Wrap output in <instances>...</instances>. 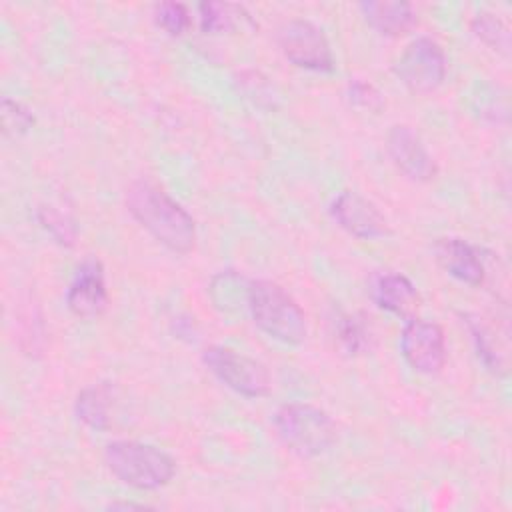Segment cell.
Masks as SVG:
<instances>
[{"label": "cell", "instance_id": "7402d4cb", "mask_svg": "<svg viewBox=\"0 0 512 512\" xmlns=\"http://www.w3.org/2000/svg\"><path fill=\"white\" fill-rule=\"evenodd\" d=\"M40 222L60 244H72L74 242V236H76L74 224H72V220H68L58 210H54L50 206L42 208L40 210Z\"/></svg>", "mask_w": 512, "mask_h": 512}, {"label": "cell", "instance_id": "52a82bcc", "mask_svg": "<svg viewBox=\"0 0 512 512\" xmlns=\"http://www.w3.org/2000/svg\"><path fill=\"white\" fill-rule=\"evenodd\" d=\"M278 46L282 54L298 68L330 72L334 70V56L324 32L302 18L284 22L278 28Z\"/></svg>", "mask_w": 512, "mask_h": 512}, {"label": "cell", "instance_id": "4fadbf2b", "mask_svg": "<svg viewBox=\"0 0 512 512\" xmlns=\"http://www.w3.org/2000/svg\"><path fill=\"white\" fill-rule=\"evenodd\" d=\"M372 300L386 312H392L402 318H410L420 302L416 286L404 276L396 272L378 274L372 278Z\"/></svg>", "mask_w": 512, "mask_h": 512}, {"label": "cell", "instance_id": "e0dca14e", "mask_svg": "<svg viewBox=\"0 0 512 512\" xmlns=\"http://www.w3.org/2000/svg\"><path fill=\"white\" fill-rule=\"evenodd\" d=\"M466 324L470 328L472 340L476 344V352L478 358L484 362V366L488 370H492L494 374H504L506 372V352L502 350V346L496 342V336L492 332V328H488L480 318L466 314Z\"/></svg>", "mask_w": 512, "mask_h": 512}, {"label": "cell", "instance_id": "8fae6325", "mask_svg": "<svg viewBox=\"0 0 512 512\" xmlns=\"http://www.w3.org/2000/svg\"><path fill=\"white\" fill-rule=\"evenodd\" d=\"M66 304L72 314L80 318H94L106 310L108 292L104 284V270L96 258H88L76 270L66 292Z\"/></svg>", "mask_w": 512, "mask_h": 512}, {"label": "cell", "instance_id": "ba28073f", "mask_svg": "<svg viewBox=\"0 0 512 512\" xmlns=\"http://www.w3.org/2000/svg\"><path fill=\"white\" fill-rule=\"evenodd\" d=\"M404 360L422 374H436L446 362L444 332L438 324L410 318L400 336Z\"/></svg>", "mask_w": 512, "mask_h": 512}, {"label": "cell", "instance_id": "8992f818", "mask_svg": "<svg viewBox=\"0 0 512 512\" xmlns=\"http://www.w3.org/2000/svg\"><path fill=\"white\" fill-rule=\"evenodd\" d=\"M394 72L410 92L430 94L446 78L444 50L432 38L420 36L404 48Z\"/></svg>", "mask_w": 512, "mask_h": 512}, {"label": "cell", "instance_id": "9a60e30c", "mask_svg": "<svg viewBox=\"0 0 512 512\" xmlns=\"http://www.w3.org/2000/svg\"><path fill=\"white\" fill-rule=\"evenodd\" d=\"M200 26L208 34H224L250 22V14L240 4L232 2H204L198 6Z\"/></svg>", "mask_w": 512, "mask_h": 512}, {"label": "cell", "instance_id": "5bb4252c", "mask_svg": "<svg viewBox=\"0 0 512 512\" xmlns=\"http://www.w3.org/2000/svg\"><path fill=\"white\" fill-rule=\"evenodd\" d=\"M368 24L386 36H400L416 24L414 8L408 2L368 0L360 4Z\"/></svg>", "mask_w": 512, "mask_h": 512}, {"label": "cell", "instance_id": "ffe728a7", "mask_svg": "<svg viewBox=\"0 0 512 512\" xmlns=\"http://www.w3.org/2000/svg\"><path fill=\"white\" fill-rule=\"evenodd\" d=\"M154 20L172 36H180L190 28L188 8L180 2H162L154 6Z\"/></svg>", "mask_w": 512, "mask_h": 512}, {"label": "cell", "instance_id": "7a4b0ae2", "mask_svg": "<svg viewBox=\"0 0 512 512\" xmlns=\"http://www.w3.org/2000/svg\"><path fill=\"white\" fill-rule=\"evenodd\" d=\"M248 312L254 324L282 344H302L306 340V316L296 300L270 280H254L248 288Z\"/></svg>", "mask_w": 512, "mask_h": 512}, {"label": "cell", "instance_id": "30bf717a", "mask_svg": "<svg viewBox=\"0 0 512 512\" xmlns=\"http://www.w3.org/2000/svg\"><path fill=\"white\" fill-rule=\"evenodd\" d=\"M330 214L340 228L362 240L382 238L390 232L382 212L372 202L350 190L340 192L332 200Z\"/></svg>", "mask_w": 512, "mask_h": 512}, {"label": "cell", "instance_id": "d6986e66", "mask_svg": "<svg viewBox=\"0 0 512 512\" xmlns=\"http://www.w3.org/2000/svg\"><path fill=\"white\" fill-rule=\"evenodd\" d=\"M472 32L478 40H482L492 50L502 54L510 52V30L508 26L492 12H480L472 20Z\"/></svg>", "mask_w": 512, "mask_h": 512}, {"label": "cell", "instance_id": "3957f363", "mask_svg": "<svg viewBox=\"0 0 512 512\" xmlns=\"http://www.w3.org/2000/svg\"><path fill=\"white\" fill-rule=\"evenodd\" d=\"M110 472L138 490H158L176 472L174 460L160 448L136 440H114L104 450Z\"/></svg>", "mask_w": 512, "mask_h": 512}, {"label": "cell", "instance_id": "5b68a950", "mask_svg": "<svg viewBox=\"0 0 512 512\" xmlns=\"http://www.w3.org/2000/svg\"><path fill=\"white\" fill-rule=\"evenodd\" d=\"M202 362L222 384L246 398H260L270 392L266 366L242 352L228 346H208L202 352Z\"/></svg>", "mask_w": 512, "mask_h": 512}, {"label": "cell", "instance_id": "6da1fadb", "mask_svg": "<svg viewBox=\"0 0 512 512\" xmlns=\"http://www.w3.org/2000/svg\"><path fill=\"white\" fill-rule=\"evenodd\" d=\"M128 212L168 250L186 254L194 248V218L162 188L148 180H136L126 190Z\"/></svg>", "mask_w": 512, "mask_h": 512}, {"label": "cell", "instance_id": "44dd1931", "mask_svg": "<svg viewBox=\"0 0 512 512\" xmlns=\"http://www.w3.org/2000/svg\"><path fill=\"white\" fill-rule=\"evenodd\" d=\"M34 124V116L20 102L2 100V128L6 136H20Z\"/></svg>", "mask_w": 512, "mask_h": 512}, {"label": "cell", "instance_id": "277c9868", "mask_svg": "<svg viewBox=\"0 0 512 512\" xmlns=\"http://www.w3.org/2000/svg\"><path fill=\"white\" fill-rule=\"evenodd\" d=\"M278 438L300 456H320L336 442V424L318 406L292 402L274 414Z\"/></svg>", "mask_w": 512, "mask_h": 512}, {"label": "cell", "instance_id": "cb8c5ba5", "mask_svg": "<svg viewBox=\"0 0 512 512\" xmlns=\"http://www.w3.org/2000/svg\"><path fill=\"white\" fill-rule=\"evenodd\" d=\"M338 338L350 354H356L366 342L364 324L358 322L356 318H344V322L340 324V330H338Z\"/></svg>", "mask_w": 512, "mask_h": 512}, {"label": "cell", "instance_id": "ac0fdd59", "mask_svg": "<svg viewBox=\"0 0 512 512\" xmlns=\"http://www.w3.org/2000/svg\"><path fill=\"white\" fill-rule=\"evenodd\" d=\"M248 288H250V282L244 276L232 270H226L212 278L210 296L216 308L230 312L240 308L242 304L248 306Z\"/></svg>", "mask_w": 512, "mask_h": 512}, {"label": "cell", "instance_id": "603a6c76", "mask_svg": "<svg viewBox=\"0 0 512 512\" xmlns=\"http://www.w3.org/2000/svg\"><path fill=\"white\" fill-rule=\"evenodd\" d=\"M348 98L352 104L366 110H374V112H378L384 106L382 94L370 82H362V80H352L348 84Z\"/></svg>", "mask_w": 512, "mask_h": 512}, {"label": "cell", "instance_id": "9c48e42d", "mask_svg": "<svg viewBox=\"0 0 512 512\" xmlns=\"http://www.w3.org/2000/svg\"><path fill=\"white\" fill-rule=\"evenodd\" d=\"M386 150L394 166L414 182H430L438 174V166L424 146L422 138L404 124L390 128L386 138Z\"/></svg>", "mask_w": 512, "mask_h": 512}, {"label": "cell", "instance_id": "2e32d148", "mask_svg": "<svg viewBox=\"0 0 512 512\" xmlns=\"http://www.w3.org/2000/svg\"><path fill=\"white\" fill-rule=\"evenodd\" d=\"M76 416L92 430L110 426V392L106 386H88L76 396Z\"/></svg>", "mask_w": 512, "mask_h": 512}, {"label": "cell", "instance_id": "7c38bea8", "mask_svg": "<svg viewBox=\"0 0 512 512\" xmlns=\"http://www.w3.org/2000/svg\"><path fill=\"white\" fill-rule=\"evenodd\" d=\"M436 262L456 280L480 286L484 282L486 270L480 258V252L460 238H440L434 244Z\"/></svg>", "mask_w": 512, "mask_h": 512}]
</instances>
